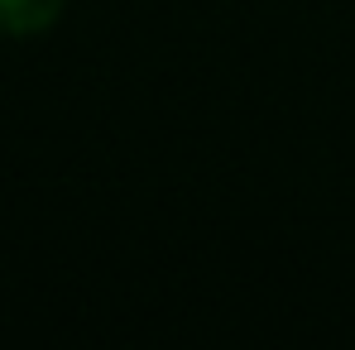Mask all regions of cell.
Instances as JSON below:
<instances>
[{
  "label": "cell",
  "instance_id": "obj_1",
  "mask_svg": "<svg viewBox=\"0 0 355 350\" xmlns=\"http://www.w3.org/2000/svg\"><path fill=\"white\" fill-rule=\"evenodd\" d=\"M67 0H0V34L10 39H29L53 29Z\"/></svg>",
  "mask_w": 355,
  "mask_h": 350
}]
</instances>
